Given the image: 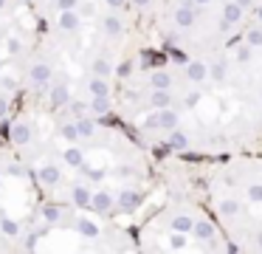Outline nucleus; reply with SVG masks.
Listing matches in <instances>:
<instances>
[{
    "label": "nucleus",
    "mask_w": 262,
    "mask_h": 254,
    "mask_svg": "<svg viewBox=\"0 0 262 254\" xmlns=\"http://www.w3.org/2000/svg\"><path fill=\"white\" fill-rule=\"evenodd\" d=\"M138 206H141V192H136V189H121L119 195H116V209H119L121 214L136 212Z\"/></svg>",
    "instance_id": "1"
},
{
    "label": "nucleus",
    "mask_w": 262,
    "mask_h": 254,
    "mask_svg": "<svg viewBox=\"0 0 262 254\" xmlns=\"http://www.w3.org/2000/svg\"><path fill=\"white\" fill-rule=\"evenodd\" d=\"M214 235H217V229H214L211 220H194V229H192L194 240H200L203 246H209V243H214Z\"/></svg>",
    "instance_id": "2"
},
{
    "label": "nucleus",
    "mask_w": 262,
    "mask_h": 254,
    "mask_svg": "<svg viewBox=\"0 0 262 254\" xmlns=\"http://www.w3.org/2000/svg\"><path fill=\"white\" fill-rule=\"evenodd\" d=\"M113 206H116V198L110 195V192H104V189L93 192V203H91V209H93L96 214H110V212H113Z\"/></svg>",
    "instance_id": "3"
},
{
    "label": "nucleus",
    "mask_w": 262,
    "mask_h": 254,
    "mask_svg": "<svg viewBox=\"0 0 262 254\" xmlns=\"http://www.w3.org/2000/svg\"><path fill=\"white\" fill-rule=\"evenodd\" d=\"M29 79H31L34 88H46L48 79H51V65H48V62H34L31 71H29Z\"/></svg>",
    "instance_id": "4"
},
{
    "label": "nucleus",
    "mask_w": 262,
    "mask_h": 254,
    "mask_svg": "<svg viewBox=\"0 0 262 254\" xmlns=\"http://www.w3.org/2000/svg\"><path fill=\"white\" fill-rule=\"evenodd\" d=\"M186 76H189V82H194V85L206 82V79H209V65H206L203 60H189Z\"/></svg>",
    "instance_id": "5"
},
{
    "label": "nucleus",
    "mask_w": 262,
    "mask_h": 254,
    "mask_svg": "<svg viewBox=\"0 0 262 254\" xmlns=\"http://www.w3.org/2000/svg\"><path fill=\"white\" fill-rule=\"evenodd\" d=\"M71 201H74V206H79V209H91V203H93V192H91V186H85V184H74V189H71Z\"/></svg>",
    "instance_id": "6"
},
{
    "label": "nucleus",
    "mask_w": 262,
    "mask_h": 254,
    "mask_svg": "<svg viewBox=\"0 0 262 254\" xmlns=\"http://www.w3.org/2000/svg\"><path fill=\"white\" fill-rule=\"evenodd\" d=\"M79 23H82V14H79V9L59 11V17H57V26L62 28V31H76V28H79Z\"/></svg>",
    "instance_id": "7"
},
{
    "label": "nucleus",
    "mask_w": 262,
    "mask_h": 254,
    "mask_svg": "<svg viewBox=\"0 0 262 254\" xmlns=\"http://www.w3.org/2000/svg\"><path fill=\"white\" fill-rule=\"evenodd\" d=\"M48 102H51V107H68V102H71V88H68L65 82L54 85L51 93H48Z\"/></svg>",
    "instance_id": "8"
},
{
    "label": "nucleus",
    "mask_w": 262,
    "mask_h": 254,
    "mask_svg": "<svg viewBox=\"0 0 262 254\" xmlns=\"http://www.w3.org/2000/svg\"><path fill=\"white\" fill-rule=\"evenodd\" d=\"M62 161L68 164V167H74V169H82L85 167V152H82V147L79 144H68L65 152H62Z\"/></svg>",
    "instance_id": "9"
},
{
    "label": "nucleus",
    "mask_w": 262,
    "mask_h": 254,
    "mask_svg": "<svg viewBox=\"0 0 262 254\" xmlns=\"http://www.w3.org/2000/svg\"><path fill=\"white\" fill-rule=\"evenodd\" d=\"M37 178H40V184L42 186H57L59 181H62V172H59L54 164H46V167H40L37 169Z\"/></svg>",
    "instance_id": "10"
},
{
    "label": "nucleus",
    "mask_w": 262,
    "mask_h": 254,
    "mask_svg": "<svg viewBox=\"0 0 262 254\" xmlns=\"http://www.w3.org/2000/svg\"><path fill=\"white\" fill-rule=\"evenodd\" d=\"M9 139H12L14 144H29V141H31V124L29 122H14Z\"/></svg>",
    "instance_id": "11"
},
{
    "label": "nucleus",
    "mask_w": 262,
    "mask_h": 254,
    "mask_svg": "<svg viewBox=\"0 0 262 254\" xmlns=\"http://www.w3.org/2000/svg\"><path fill=\"white\" fill-rule=\"evenodd\" d=\"M166 147L169 150H175V152H183V150H189V135L183 133V130H169V135H166Z\"/></svg>",
    "instance_id": "12"
},
{
    "label": "nucleus",
    "mask_w": 262,
    "mask_h": 254,
    "mask_svg": "<svg viewBox=\"0 0 262 254\" xmlns=\"http://www.w3.org/2000/svg\"><path fill=\"white\" fill-rule=\"evenodd\" d=\"M74 229H76V235H79V237H88V240L99 237V226L93 223L91 218H79V220L74 223Z\"/></svg>",
    "instance_id": "13"
},
{
    "label": "nucleus",
    "mask_w": 262,
    "mask_h": 254,
    "mask_svg": "<svg viewBox=\"0 0 262 254\" xmlns=\"http://www.w3.org/2000/svg\"><path fill=\"white\" fill-rule=\"evenodd\" d=\"M175 23L181 28H192L194 26V6H178L175 9Z\"/></svg>",
    "instance_id": "14"
},
{
    "label": "nucleus",
    "mask_w": 262,
    "mask_h": 254,
    "mask_svg": "<svg viewBox=\"0 0 262 254\" xmlns=\"http://www.w3.org/2000/svg\"><path fill=\"white\" fill-rule=\"evenodd\" d=\"M104 34H107V37H121V34H124V23H121L119 14L104 17Z\"/></svg>",
    "instance_id": "15"
},
{
    "label": "nucleus",
    "mask_w": 262,
    "mask_h": 254,
    "mask_svg": "<svg viewBox=\"0 0 262 254\" xmlns=\"http://www.w3.org/2000/svg\"><path fill=\"white\" fill-rule=\"evenodd\" d=\"M161 113V127L169 133V130H175L178 124H181V116H178V110L175 107H164V110H158Z\"/></svg>",
    "instance_id": "16"
},
{
    "label": "nucleus",
    "mask_w": 262,
    "mask_h": 254,
    "mask_svg": "<svg viewBox=\"0 0 262 254\" xmlns=\"http://www.w3.org/2000/svg\"><path fill=\"white\" fill-rule=\"evenodd\" d=\"M172 229L175 231H189L192 235V229H194V218L192 214H186V212H181V214H172Z\"/></svg>",
    "instance_id": "17"
},
{
    "label": "nucleus",
    "mask_w": 262,
    "mask_h": 254,
    "mask_svg": "<svg viewBox=\"0 0 262 254\" xmlns=\"http://www.w3.org/2000/svg\"><path fill=\"white\" fill-rule=\"evenodd\" d=\"M88 90H91V96H110L107 76H96V73H93V79L88 82Z\"/></svg>",
    "instance_id": "18"
},
{
    "label": "nucleus",
    "mask_w": 262,
    "mask_h": 254,
    "mask_svg": "<svg viewBox=\"0 0 262 254\" xmlns=\"http://www.w3.org/2000/svg\"><path fill=\"white\" fill-rule=\"evenodd\" d=\"M149 85H152V90H169L172 88V76L166 71H152L149 73Z\"/></svg>",
    "instance_id": "19"
},
{
    "label": "nucleus",
    "mask_w": 262,
    "mask_h": 254,
    "mask_svg": "<svg viewBox=\"0 0 262 254\" xmlns=\"http://www.w3.org/2000/svg\"><path fill=\"white\" fill-rule=\"evenodd\" d=\"M91 113L99 119H104L110 113V96H93L91 99Z\"/></svg>",
    "instance_id": "20"
},
{
    "label": "nucleus",
    "mask_w": 262,
    "mask_h": 254,
    "mask_svg": "<svg viewBox=\"0 0 262 254\" xmlns=\"http://www.w3.org/2000/svg\"><path fill=\"white\" fill-rule=\"evenodd\" d=\"M42 220H46L48 226L59 223V218H62V206H57V203H42Z\"/></svg>",
    "instance_id": "21"
},
{
    "label": "nucleus",
    "mask_w": 262,
    "mask_h": 254,
    "mask_svg": "<svg viewBox=\"0 0 262 254\" xmlns=\"http://www.w3.org/2000/svg\"><path fill=\"white\" fill-rule=\"evenodd\" d=\"M149 105H152L155 110L172 107V93H169V90H152V96H149Z\"/></svg>",
    "instance_id": "22"
},
{
    "label": "nucleus",
    "mask_w": 262,
    "mask_h": 254,
    "mask_svg": "<svg viewBox=\"0 0 262 254\" xmlns=\"http://www.w3.org/2000/svg\"><path fill=\"white\" fill-rule=\"evenodd\" d=\"M59 135H62L68 144H79L82 133H79V127H76V119H74V122H68V124H62V127H59Z\"/></svg>",
    "instance_id": "23"
},
{
    "label": "nucleus",
    "mask_w": 262,
    "mask_h": 254,
    "mask_svg": "<svg viewBox=\"0 0 262 254\" xmlns=\"http://www.w3.org/2000/svg\"><path fill=\"white\" fill-rule=\"evenodd\" d=\"M169 248L172 251H183V248H189V231H169Z\"/></svg>",
    "instance_id": "24"
},
{
    "label": "nucleus",
    "mask_w": 262,
    "mask_h": 254,
    "mask_svg": "<svg viewBox=\"0 0 262 254\" xmlns=\"http://www.w3.org/2000/svg\"><path fill=\"white\" fill-rule=\"evenodd\" d=\"M243 11H245V9L237 3V0H234V3H226V6H223V17H226V20H231L234 26L243 20Z\"/></svg>",
    "instance_id": "25"
},
{
    "label": "nucleus",
    "mask_w": 262,
    "mask_h": 254,
    "mask_svg": "<svg viewBox=\"0 0 262 254\" xmlns=\"http://www.w3.org/2000/svg\"><path fill=\"white\" fill-rule=\"evenodd\" d=\"M217 212H220L223 218H234V214H239V203L234 201V198H223V201L217 203Z\"/></svg>",
    "instance_id": "26"
},
{
    "label": "nucleus",
    "mask_w": 262,
    "mask_h": 254,
    "mask_svg": "<svg viewBox=\"0 0 262 254\" xmlns=\"http://www.w3.org/2000/svg\"><path fill=\"white\" fill-rule=\"evenodd\" d=\"M226 73H228V62H226V60H217V62H211V68H209V76L214 79V82H226Z\"/></svg>",
    "instance_id": "27"
},
{
    "label": "nucleus",
    "mask_w": 262,
    "mask_h": 254,
    "mask_svg": "<svg viewBox=\"0 0 262 254\" xmlns=\"http://www.w3.org/2000/svg\"><path fill=\"white\" fill-rule=\"evenodd\" d=\"M251 56H254V45L251 43H243L234 48V60L239 62V65H245V62H251Z\"/></svg>",
    "instance_id": "28"
},
{
    "label": "nucleus",
    "mask_w": 262,
    "mask_h": 254,
    "mask_svg": "<svg viewBox=\"0 0 262 254\" xmlns=\"http://www.w3.org/2000/svg\"><path fill=\"white\" fill-rule=\"evenodd\" d=\"M68 113H71L74 119L88 116V113H91V102H74V99H71V102H68Z\"/></svg>",
    "instance_id": "29"
},
{
    "label": "nucleus",
    "mask_w": 262,
    "mask_h": 254,
    "mask_svg": "<svg viewBox=\"0 0 262 254\" xmlns=\"http://www.w3.org/2000/svg\"><path fill=\"white\" fill-rule=\"evenodd\" d=\"M76 127H79V133H82V139H91L93 133H96V122L93 119H88V116H82V119H76Z\"/></svg>",
    "instance_id": "30"
},
{
    "label": "nucleus",
    "mask_w": 262,
    "mask_h": 254,
    "mask_svg": "<svg viewBox=\"0 0 262 254\" xmlns=\"http://www.w3.org/2000/svg\"><path fill=\"white\" fill-rule=\"evenodd\" d=\"M0 231H3L6 237H17L20 226H17V220H12V218H0Z\"/></svg>",
    "instance_id": "31"
},
{
    "label": "nucleus",
    "mask_w": 262,
    "mask_h": 254,
    "mask_svg": "<svg viewBox=\"0 0 262 254\" xmlns=\"http://www.w3.org/2000/svg\"><path fill=\"white\" fill-rule=\"evenodd\" d=\"M93 73H96V76H110V73H113V65H110L104 56H96V60H93Z\"/></svg>",
    "instance_id": "32"
},
{
    "label": "nucleus",
    "mask_w": 262,
    "mask_h": 254,
    "mask_svg": "<svg viewBox=\"0 0 262 254\" xmlns=\"http://www.w3.org/2000/svg\"><path fill=\"white\" fill-rule=\"evenodd\" d=\"M245 43H251L254 48H262V28H251V31H245Z\"/></svg>",
    "instance_id": "33"
},
{
    "label": "nucleus",
    "mask_w": 262,
    "mask_h": 254,
    "mask_svg": "<svg viewBox=\"0 0 262 254\" xmlns=\"http://www.w3.org/2000/svg\"><path fill=\"white\" fill-rule=\"evenodd\" d=\"M82 172H85L91 181H96V184H99V181H104V169H99V167H82Z\"/></svg>",
    "instance_id": "34"
},
{
    "label": "nucleus",
    "mask_w": 262,
    "mask_h": 254,
    "mask_svg": "<svg viewBox=\"0 0 262 254\" xmlns=\"http://www.w3.org/2000/svg\"><path fill=\"white\" fill-rule=\"evenodd\" d=\"M245 192H248V201H254V203H262V184H251Z\"/></svg>",
    "instance_id": "35"
},
{
    "label": "nucleus",
    "mask_w": 262,
    "mask_h": 254,
    "mask_svg": "<svg viewBox=\"0 0 262 254\" xmlns=\"http://www.w3.org/2000/svg\"><path fill=\"white\" fill-rule=\"evenodd\" d=\"M144 127H147V130H158V127H161V113H158V110L149 113V116L144 119Z\"/></svg>",
    "instance_id": "36"
},
{
    "label": "nucleus",
    "mask_w": 262,
    "mask_h": 254,
    "mask_svg": "<svg viewBox=\"0 0 262 254\" xmlns=\"http://www.w3.org/2000/svg\"><path fill=\"white\" fill-rule=\"evenodd\" d=\"M6 51L9 54H20V51H23V43H20L17 37H9L6 40Z\"/></svg>",
    "instance_id": "37"
},
{
    "label": "nucleus",
    "mask_w": 262,
    "mask_h": 254,
    "mask_svg": "<svg viewBox=\"0 0 262 254\" xmlns=\"http://www.w3.org/2000/svg\"><path fill=\"white\" fill-rule=\"evenodd\" d=\"M203 99V93L200 90H192V93H186V99H183V105L186 107H198V102Z\"/></svg>",
    "instance_id": "38"
},
{
    "label": "nucleus",
    "mask_w": 262,
    "mask_h": 254,
    "mask_svg": "<svg viewBox=\"0 0 262 254\" xmlns=\"http://www.w3.org/2000/svg\"><path fill=\"white\" fill-rule=\"evenodd\" d=\"M59 11H68V9H79V0H54Z\"/></svg>",
    "instance_id": "39"
},
{
    "label": "nucleus",
    "mask_w": 262,
    "mask_h": 254,
    "mask_svg": "<svg viewBox=\"0 0 262 254\" xmlns=\"http://www.w3.org/2000/svg\"><path fill=\"white\" fill-rule=\"evenodd\" d=\"M9 175H12V178H26L29 172H26L23 164H12V167H9Z\"/></svg>",
    "instance_id": "40"
},
{
    "label": "nucleus",
    "mask_w": 262,
    "mask_h": 254,
    "mask_svg": "<svg viewBox=\"0 0 262 254\" xmlns=\"http://www.w3.org/2000/svg\"><path fill=\"white\" fill-rule=\"evenodd\" d=\"M79 14L82 17H93V14H96V6H93V3H79Z\"/></svg>",
    "instance_id": "41"
},
{
    "label": "nucleus",
    "mask_w": 262,
    "mask_h": 254,
    "mask_svg": "<svg viewBox=\"0 0 262 254\" xmlns=\"http://www.w3.org/2000/svg\"><path fill=\"white\" fill-rule=\"evenodd\" d=\"M37 237H40V235H29V237H26V240H23V251H34V248H37Z\"/></svg>",
    "instance_id": "42"
},
{
    "label": "nucleus",
    "mask_w": 262,
    "mask_h": 254,
    "mask_svg": "<svg viewBox=\"0 0 262 254\" xmlns=\"http://www.w3.org/2000/svg\"><path fill=\"white\" fill-rule=\"evenodd\" d=\"M172 62H178V65L186 68V65H189V56H186V54H181V51H175V54H172Z\"/></svg>",
    "instance_id": "43"
},
{
    "label": "nucleus",
    "mask_w": 262,
    "mask_h": 254,
    "mask_svg": "<svg viewBox=\"0 0 262 254\" xmlns=\"http://www.w3.org/2000/svg\"><path fill=\"white\" fill-rule=\"evenodd\" d=\"M6 116H9V99L0 93V119H6Z\"/></svg>",
    "instance_id": "44"
},
{
    "label": "nucleus",
    "mask_w": 262,
    "mask_h": 254,
    "mask_svg": "<svg viewBox=\"0 0 262 254\" xmlns=\"http://www.w3.org/2000/svg\"><path fill=\"white\" fill-rule=\"evenodd\" d=\"M0 85H3V90H17V82H14L12 76H6V79H0Z\"/></svg>",
    "instance_id": "45"
},
{
    "label": "nucleus",
    "mask_w": 262,
    "mask_h": 254,
    "mask_svg": "<svg viewBox=\"0 0 262 254\" xmlns=\"http://www.w3.org/2000/svg\"><path fill=\"white\" fill-rule=\"evenodd\" d=\"M231 26H234V23L223 17V20H220V26H217V28H220V34H228V31H231Z\"/></svg>",
    "instance_id": "46"
},
{
    "label": "nucleus",
    "mask_w": 262,
    "mask_h": 254,
    "mask_svg": "<svg viewBox=\"0 0 262 254\" xmlns=\"http://www.w3.org/2000/svg\"><path fill=\"white\" fill-rule=\"evenodd\" d=\"M104 3H107V6H110V9H121V6H124V3H127V0H104Z\"/></svg>",
    "instance_id": "47"
},
{
    "label": "nucleus",
    "mask_w": 262,
    "mask_h": 254,
    "mask_svg": "<svg viewBox=\"0 0 262 254\" xmlns=\"http://www.w3.org/2000/svg\"><path fill=\"white\" fill-rule=\"evenodd\" d=\"M121 175H124V178H130V175H136V172H133V167H119V178H121Z\"/></svg>",
    "instance_id": "48"
},
{
    "label": "nucleus",
    "mask_w": 262,
    "mask_h": 254,
    "mask_svg": "<svg viewBox=\"0 0 262 254\" xmlns=\"http://www.w3.org/2000/svg\"><path fill=\"white\" fill-rule=\"evenodd\" d=\"M239 6H243V9H254V0H237Z\"/></svg>",
    "instance_id": "49"
},
{
    "label": "nucleus",
    "mask_w": 262,
    "mask_h": 254,
    "mask_svg": "<svg viewBox=\"0 0 262 254\" xmlns=\"http://www.w3.org/2000/svg\"><path fill=\"white\" fill-rule=\"evenodd\" d=\"M133 6H138V9H144V6H149V0H130Z\"/></svg>",
    "instance_id": "50"
},
{
    "label": "nucleus",
    "mask_w": 262,
    "mask_h": 254,
    "mask_svg": "<svg viewBox=\"0 0 262 254\" xmlns=\"http://www.w3.org/2000/svg\"><path fill=\"white\" fill-rule=\"evenodd\" d=\"M254 14H256V20L262 23V6H256V9H254Z\"/></svg>",
    "instance_id": "51"
},
{
    "label": "nucleus",
    "mask_w": 262,
    "mask_h": 254,
    "mask_svg": "<svg viewBox=\"0 0 262 254\" xmlns=\"http://www.w3.org/2000/svg\"><path fill=\"white\" fill-rule=\"evenodd\" d=\"M256 248H259V251H262V231H259V235H256Z\"/></svg>",
    "instance_id": "52"
},
{
    "label": "nucleus",
    "mask_w": 262,
    "mask_h": 254,
    "mask_svg": "<svg viewBox=\"0 0 262 254\" xmlns=\"http://www.w3.org/2000/svg\"><path fill=\"white\" fill-rule=\"evenodd\" d=\"M211 0H194V6H209Z\"/></svg>",
    "instance_id": "53"
},
{
    "label": "nucleus",
    "mask_w": 262,
    "mask_h": 254,
    "mask_svg": "<svg viewBox=\"0 0 262 254\" xmlns=\"http://www.w3.org/2000/svg\"><path fill=\"white\" fill-rule=\"evenodd\" d=\"M3 6H6V0H0V9H3Z\"/></svg>",
    "instance_id": "54"
},
{
    "label": "nucleus",
    "mask_w": 262,
    "mask_h": 254,
    "mask_svg": "<svg viewBox=\"0 0 262 254\" xmlns=\"http://www.w3.org/2000/svg\"><path fill=\"white\" fill-rule=\"evenodd\" d=\"M0 181H3V175H0Z\"/></svg>",
    "instance_id": "55"
},
{
    "label": "nucleus",
    "mask_w": 262,
    "mask_h": 254,
    "mask_svg": "<svg viewBox=\"0 0 262 254\" xmlns=\"http://www.w3.org/2000/svg\"><path fill=\"white\" fill-rule=\"evenodd\" d=\"M259 99H262V96H259Z\"/></svg>",
    "instance_id": "56"
}]
</instances>
